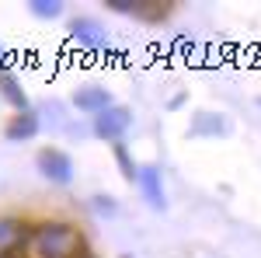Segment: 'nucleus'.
Returning a JSON list of instances; mask_svg holds the SVG:
<instances>
[{
  "label": "nucleus",
  "instance_id": "10",
  "mask_svg": "<svg viewBox=\"0 0 261 258\" xmlns=\"http://www.w3.org/2000/svg\"><path fill=\"white\" fill-rule=\"evenodd\" d=\"M0 87H4V98L11 101V105H18L21 112H24V91L18 87V80L11 77V74H4V77H0Z\"/></svg>",
  "mask_w": 261,
  "mask_h": 258
},
{
  "label": "nucleus",
  "instance_id": "6",
  "mask_svg": "<svg viewBox=\"0 0 261 258\" xmlns=\"http://www.w3.org/2000/svg\"><path fill=\"white\" fill-rule=\"evenodd\" d=\"M73 105H77L81 112H94V115H101L105 108H112V95H108L105 87H84V91H77Z\"/></svg>",
  "mask_w": 261,
  "mask_h": 258
},
{
  "label": "nucleus",
  "instance_id": "13",
  "mask_svg": "<svg viewBox=\"0 0 261 258\" xmlns=\"http://www.w3.org/2000/svg\"><path fill=\"white\" fill-rule=\"evenodd\" d=\"M0 258H11V255H0Z\"/></svg>",
  "mask_w": 261,
  "mask_h": 258
},
{
  "label": "nucleus",
  "instance_id": "9",
  "mask_svg": "<svg viewBox=\"0 0 261 258\" xmlns=\"http://www.w3.org/2000/svg\"><path fill=\"white\" fill-rule=\"evenodd\" d=\"M39 133V119L32 115V112H21V115H14L11 119V126H7V139H28Z\"/></svg>",
  "mask_w": 261,
  "mask_h": 258
},
{
  "label": "nucleus",
  "instance_id": "12",
  "mask_svg": "<svg viewBox=\"0 0 261 258\" xmlns=\"http://www.w3.org/2000/svg\"><path fill=\"white\" fill-rule=\"evenodd\" d=\"M94 206H98L101 213H115V202H112L108 196H98V202H94Z\"/></svg>",
  "mask_w": 261,
  "mask_h": 258
},
{
  "label": "nucleus",
  "instance_id": "3",
  "mask_svg": "<svg viewBox=\"0 0 261 258\" xmlns=\"http://www.w3.org/2000/svg\"><path fill=\"white\" fill-rule=\"evenodd\" d=\"M129 122H133L129 108H122V105H112V108H105L101 115H94V133H98L101 139H119L122 133L129 129Z\"/></svg>",
  "mask_w": 261,
  "mask_h": 258
},
{
  "label": "nucleus",
  "instance_id": "11",
  "mask_svg": "<svg viewBox=\"0 0 261 258\" xmlns=\"http://www.w3.org/2000/svg\"><path fill=\"white\" fill-rule=\"evenodd\" d=\"M60 0H32V14H39V18H60Z\"/></svg>",
  "mask_w": 261,
  "mask_h": 258
},
{
  "label": "nucleus",
  "instance_id": "5",
  "mask_svg": "<svg viewBox=\"0 0 261 258\" xmlns=\"http://www.w3.org/2000/svg\"><path fill=\"white\" fill-rule=\"evenodd\" d=\"M24 223L21 220H11L4 217L0 220V255H11V251H18L21 244H24Z\"/></svg>",
  "mask_w": 261,
  "mask_h": 258
},
{
  "label": "nucleus",
  "instance_id": "2",
  "mask_svg": "<svg viewBox=\"0 0 261 258\" xmlns=\"http://www.w3.org/2000/svg\"><path fill=\"white\" fill-rule=\"evenodd\" d=\"M39 171L49 181H60V185H66V181L73 178V164H70V157H66L63 150H56V147L39 150Z\"/></svg>",
  "mask_w": 261,
  "mask_h": 258
},
{
  "label": "nucleus",
  "instance_id": "7",
  "mask_svg": "<svg viewBox=\"0 0 261 258\" xmlns=\"http://www.w3.org/2000/svg\"><path fill=\"white\" fill-rule=\"evenodd\" d=\"M140 185L143 192H146V202L153 206V209H164V189H161V171L157 168H140Z\"/></svg>",
  "mask_w": 261,
  "mask_h": 258
},
{
  "label": "nucleus",
  "instance_id": "8",
  "mask_svg": "<svg viewBox=\"0 0 261 258\" xmlns=\"http://www.w3.org/2000/svg\"><path fill=\"white\" fill-rule=\"evenodd\" d=\"M202 133H213V136H226V133H230V126H226V119L213 115V112H202L199 119L192 122V136H202Z\"/></svg>",
  "mask_w": 261,
  "mask_h": 258
},
{
  "label": "nucleus",
  "instance_id": "1",
  "mask_svg": "<svg viewBox=\"0 0 261 258\" xmlns=\"http://www.w3.org/2000/svg\"><path fill=\"white\" fill-rule=\"evenodd\" d=\"M32 258H73L81 251V234L70 223H42L28 238Z\"/></svg>",
  "mask_w": 261,
  "mask_h": 258
},
{
  "label": "nucleus",
  "instance_id": "4",
  "mask_svg": "<svg viewBox=\"0 0 261 258\" xmlns=\"http://www.w3.org/2000/svg\"><path fill=\"white\" fill-rule=\"evenodd\" d=\"M70 35L81 42V45H91V49H101V45L108 42L105 28H101L94 18H73V25H70Z\"/></svg>",
  "mask_w": 261,
  "mask_h": 258
}]
</instances>
